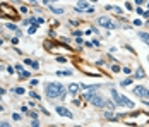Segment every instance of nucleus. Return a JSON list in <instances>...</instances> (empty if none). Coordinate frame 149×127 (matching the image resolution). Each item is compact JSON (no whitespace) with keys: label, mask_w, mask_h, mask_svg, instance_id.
<instances>
[{"label":"nucleus","mask_w":149,"mask_h":127,"mask_svg":"<svg viewBox=\"0 0 149 127\" xmlns=\"http://www.w3.org/2000/svg\"><path fill=\"white\" fill-rule=\"evenodd\" d=\"M45 93L50 100H53V98H63L65 96V88H63L62 84L58 83H46L45 86Z\"/></svg>","instance_id":"1"},{"label":"nucleus","mask_w":149,"mask_h":127,"mask_svg":"<svg viewBox=\"0 0 149 127\" xmlns=\"http://www.w3.org/2000/svg\"><path fill=\"white\" fill-rule=\"evenodd\" d=\"M118 118H125L127 122L130 124H149V113L146 112H137V113H132V115H120Z\"/></svg>","instance_id":"2"},{"label":"nucleus","mask_w":149,"mask_h":127,"mask_svg":"<svg viewBox=\"0 0 149 127\" xmlns=\"http://www.w3.org/2000/svg\"><path fill=\"white\" fill-rule=\"evenodd\" d=\"M110 93H111L113 100L117 101V105H118V107H127V108H134V107H136V105H134V103H132L129 98H127V96H120V94L115 91V89H111Z\"/></svg>","instance_id":"3"},{"label":"nucleus","mask_w":149,"mask_h":127,"mask_svg":"<svg viewBox=\"0 0 149 127\" xmlns=\"http://www.w3.org/2000/svg\"><path fill=\"white\" fill-rule=\"evenodd\" d=\"M0 10H4L2 14L7 17H12V19H16L17 17V12L14 10V7H10L9 4H0Z\"/></svg>","instance_id":"4"},{"label":"nucleus","mask_w":149,"mask_h":127,"mask_svg":"<svg viewBox=\"0 0 149 127\" xmlns=\"http://www.w3.org/2000/svg\"><path fill=\"white\" fill-rule=\"evenodd\" d=\"M132 93L136 96H139V98H142V100H149V89L144 88V86H136Z\"/></svg>","instance_id":"5"},{"label":"nucleus","mask_w":149,"mask_h":127,"mask_svg":"<svg viewBox=\"0 0 149 127\" xmlns=\"http://www.w3.org/2000/svg\"><path fill=\"white\" fill-rule=\"evenodd\" d=\"M98 24L101 26V28H108V29H111V28H117V24H115V22H113L110 17H106V16L98 17Z\"/></svg>","instance_id":"6"},{"label":"nucleus","mask_w":149,"mask_h":127,"mask_svg":"<svg viewBox=\"0 0 149 127\" xmlns=\"http://www.w3.org/2000/svg\"><path fill=\"white\" fill-rule=\"evenodd\" d=\"M89 100H91V103H93L94 107H99V108H105V103H106V100H103V98H101V96H99V94H96V93H94V94L91 96Z\"/></svg>","instance_id":"7"},{"label":"nucleus","mask_w":149,"mask_h":127,"mask_svg":"<svg viewBox=\"0 0 149 127\" xmlns=\"http://www.w3.org/2000/svg\"><path fill=\"white\" fill-rule=\"evenodd\" d=\"M79 69H81L82 72L89 74V76H96V77H98V76H101V74H99V72H98L96 69H91V67H88L86 64H79Z\"/></svg>","instance_id":"8"},{"label":"nucleus","mask_w":149,"mask_h":127,"mask_svg":"<svg viewBox=\"0 0 149 127\" xmlns=\"http://www.w3.org/2000/svg\"><path fill=\"white\" fill-rule=\"evenodd\" d=\"M55 110H57V113L58 115H62V117H67V118H72V113L65 108V107H55Z\"/></svg>","instance_id":"9"},{"label":"nucleus","mask_w":149,"mask_h":127,"mask_svg":"<svg viewBox=\"0 0 149 127\" xmlns=\"http://www.w3.org/2000/svg\"><path fill=\"white\" fill-rule=\"evenodd\" d=\"M79 89H81V86H79V84H75V83L69 84V93H72V94H77V93H79Z\"/></svg>","instance_id":"10"},{"label":"nucleus","mask_w":149,"mask_h":127,"mask_svg":"<svg viewBox=\"0 0 149 127\" xmlns=\"http://www.w3.org/2000/svg\"><path fill=\"white\" fill-rule=\"evenodd\" d=\"M81 9H88L86 0H79V2H77V12H81Z\"/></svg>","instance_id":"11"},{"label":"nucleus","mask_w":149,"mask_h":127,"mask_svg":"<svg viewBox=\"0 0 149 127\" xmlns=\"http://www.w3.org/2000/svg\"><path fill=\"white\" fill-rule=\"evenodd\" d=\"M26 65H31L33 69H39V64L36 60H29V58H26Z\"/></svg>","instance_id":"12"},{"label":"nucleus","mask_w":149,"mask_h":127,"mask_svg":"<svg viewBox=\"0 0 149 127\" xmlns=\"http://www.w3.org/2000/svg\"><path fill=\"white\" fill-rule=\"evenodd\" d=\"M139 38L142 40L144 43H147V45H149V34H147V33H139Z\"/></svg>","instance_id":"13"},{"label":"nucleus","mask_w":149,"mask_h":127,"mask_svg":"<svg viewBox=\"0 0 149 127\" xmlns=\"http://www.w3.org/2000/svg\"><path fill=\"white\" fill-rule=\"evenodd\" d=\"M108 10H111L113 14H117V16L122 14V9H120V7H108Z\"/></svg>","instance_id":"14"},{"label":"nucleus","mask_w":149,"mask_h":127,"mask_svg":"<svg viewBox=\"0 0 149 127\" xmlns=\"http://www.w3.org/2000/svg\"><path fill=\"white\" fill-rule=\"evenodd\" d=\"M105 118H108V120H117L118 117H117V115H113L111 112H106V113H105Z\"/></svg>","instance_id":"15"},{"label":"nucleus","mask_w":149,"mask_h":127,"mask_svg":"<svg viewBox=\"0 0 149 127\" xmlns=\"http://www.w3.org/2000/svg\"><path fill=\"white\" fill-rule=\"evenodd\" d=\"M29 76H31V74H29V72H27V71H22V72H19V77H21V79H22V81H26V79H27V77H29Z\"/></svg>","instance_id":"16"},{"label":"nucleus","mask_w":149,"mask_h":127,"mask_svg":"<svg viewBox=\"0 0 149 127\" xmlns=\"http://www.w3.org/2000/svg\"><path fill=\"white\" fill-rule=\"evenodd\" d=\"M50 10L55 12V14H62L63 12V9H60V7H53V5H50Z\"/></svg>","instance_id":"17"},{"label":"nucleus","mask_w":149,"mask_h":127,"mask_svg":"<svg viewBox=\"0 0 149 127\" xmlns=\"http://www.w3.org/2000/svg\"><path fill=\"white\" fill-rule=\"evenodd\" d=\"M136 77H144V71H142V67H139V69H137Z\"/></svg>","instance_id":"18"},{"label":"nucleus","mask_w":149,"mask_h":127,"mask_svg":"<svg viewBox=\"0 0 149 127\" xmlns=\"http://www.w3.org/2000/svg\"><path fill=\"white\" fill-rule=\"evenodd\" d=\"M12 93H16V94H24L26 91H24L22 88H16V89H12Z\"/></svg>","instance_id":"19"},{"label":"nucleus","mask_w":149,"mask_h":127,"mask_svg":"<svg viewBox=\"0 0 149 127\" xmlns=\"http://www.w3.org/2000/svg\"><path fill=\"white\" fill-rule=\"evenodd\" d=\"M57 74H58V76H70V74H72V71H58Z\"/></svg>","instance_id":"20"},{"label":"nucleus","mask_w":149,"mask_h":127,"mask_svg":"<svg viewBox=\"0 0 149 127\" xmlns=\"http://www.w3.org/2000/svg\"><path fill=\"white\" fill-rule=\"evenodd\" d=\"M132 81H134V79H123L120 84H122V86H130V84H132Z\"/></svg>","instance_id":"21"},{"label":"nucleus","mask_w":149,"mask_h":127,"mask_svg":"<svg viewBox=\"0 0 149 127\" xmlns=\"http://www.w3.org/2000/svg\"><path fill=\"white\" fill-rule=\"evenodd\" d=\"M7 28H9V29H12V31H16V33H19V29H17L16 26H14V24H7Z\"/></svg>","instance_id":"22"},{"label":"nucleus","mask_w":149,"mask_h":127,"mask_svg":"<svg viewBox=\"0 0 149 127\" xmlns=\"http://www.w3.org/2000/svg\"><path fill=\"white\" fill-rule=\"evenodd\" d=\"M36 28H38V26H36V24H33V26H31V28H29V31H27V33H29V34H33V33H34V31H36Z\"/></svg>","instance_id":"23"},{"label":"nucleus","mask_w":149,"mask_h":127,"mask_svg":"<svg viewBox=\"0 0 149 127\" xmlns=\"http://www.w3.org/2000/svg\"><path fill=\"white\" fill-rule=\"evenodd\" d=\"M29 94H31V98H34V100H39V94H38V93H34V91H31Z\"/></svg>","instance_id":"24"},{"label":"nucleus","mask_w":149,"mask_h":127,"mask_svg":"<svg viewBox=\"0 0 149 127\" xmlns=\"http://www.w3.org/2000/svg\"><path fill=\"white\" fill-rule=\"evenodd\" d=\"M34 24H36V26H39V24H43V17H38L36 21H34Z\"/></svg>","instance_id":"25"},{"label":"nucleus","mask_w":149,"mask_h":127,"mask_svg":"<svg viewBox=\"0 0 149 127\" xmlns=\"http://www.w3.org/2000/svg\"><path fill=\"white\" fill-rule=\"evenodd\" d=\"M111 71L113 72H120V65H111Z\"/></svg>","instance_id":"26"},{"label":"nucleus","mask_w":149,"mask_h":127,"mask_svg":"<svg viewBox=\"0 0 149 127\" xmlns=\"http://www.w3.org/2000/svg\"><path fill=\"white\" fill-rule=\"evenodd\" d=\"M57 60H58V62H62V64H65V62H67V58H65V57H58Z\"/></svg>","instance_id":"27"},{"label":"nucleus","mask_w":149,"mask_h":127,"mask_svg":"<svg viewBox=\"0 0 149 127\" xmlns=\"http://www.w3.org/2000/svg\"><path fill=\"white\" fill-rule=\"evenodd\" d=\"M134 24H136V26H142V21H140V19H136V21H134Z\"/></svg>","instance_id":"28"},{"label":"nucleus","mask_w":149,"mask_h":127,"mask_svg":"<svg viewBox=\"0 0 149 127\" xmlns=\"http://www.w3.org/2000/svg\"><path fill=\"white\" fill-rule=\"evenodd\" d=\"M123 72H125V74H130L132 69H130V67H123Z\"/></svg>","instance_id":"29"},{"label":"nucleus","mask_w":149,"mask_h":127,"mask_svg":"<svg viewBox=\"0 0 149 127\" xmlns=\"http://www.w3.org/2000/svg\"><path fill=\"white\" fill-rule=\"evenodd\" d=\"M12 118H14V120H21V115H19V113H14Z\"/></svg>","instance_id":"30"},{"label":"nucleus","mask_w":149,"mask_h":127,"mask_svg":"<svg viewBox=\"0 0 149 127\" xmlns=\"http://www.w3.org/2000/svg\"><path fill=\"white\" fill-rule=\"evenodd\" d=\"M86 12H88V14H93V12H94V9H93V7H88Z\"/></svg>","instance_id":"31"},{"label":"nucleus","mask_w":149,"mask_h":127,"mask_svg":"<svg viewBox=\"0 0 149 127\" xmlns=\"http://www.w3.org/2000/svg\"><path fill=\"white\" fill-rule=\"evenodd\" d=\"M60 41H62V43H67V45H69V41H70V40H69V38H60Z\"/></svg>","instance_id":"32"},{"label":"nucleus","mask_w":149,"mask_h":127,"mask_svg":"<svg viewBox=\"0 0 149 127\" xmlns=\"http://www.w3.org/2000/svg\"><path fill=\"white\" fill-rule=\"evenodd\" d=\"M16 71H19V72H22L24 69H22V65H16Z\"/></svg>","instance_id":"33"},{"label":"nucleus","mask_w":149,"mask_h":127,"mask_svg":"<svg viewBox=\"0 0 149 127\" xmlns=\"http://www.w3.org/2000/svg\"><path fill=\"white\" fill-rule=\"evenodd\" d=\"M142 16H144V17H147V19H149V10H144V12H142Z\"/></svg>","instance_id":"34"},{"label":"nucleus","mask_w":149,"mask_h":127,"mask_svg":"<svg viewBox=\"0 0 149 127\" xmlns=\"http://www.w3.org/2000/svg\"><path fill=\"white\" fill-rule=\"evenodd\" d=\"M9 125V122H0V127H7Z\"/></svg>","instance_id":"35"},{"label":"nucleus","mask_w":149,"mask_h":127,"mask_svg":"<svg viewBox=\"0 0 149 127\" xmlns=\"http://www.w3.org/2000/svg\"><path fill=\"white\" fill-rule=\"evenodd\" d=\"M4 93H5V89H4V88H0V94H4Z\"/></svg>","instance_id":"36"},{"label":"nucleus","mask_w":149,"mask_h":127,"mask_svg":"<svg viewBox=\"0 0 149 127\" xmlns=\"http://www.w3.org/2000/svg\"><path fill=\"white\" fill-rule=\"evenodd\" d=\"M136 4H137V5H140V4H142V0H136Z\"/></svg>","instance_id":"37"},{"label":"nucleus","mask_w":149,"mask_h":127,"mask_svg":"<svg viewBox=\"0 0 149 127\" xmlns=\"http://www.w3.org/2000/svg\"><path fill=\"white\" fill-rule=\"evenodd\" d=\"M53 2H57V0H53Z\"/></svg>","instance_id":"38"}]
</instances>
